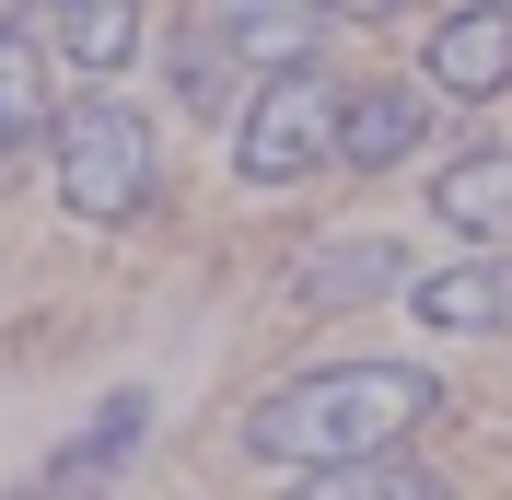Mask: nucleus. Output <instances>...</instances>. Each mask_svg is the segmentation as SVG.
I'll list each match as a JSON object with an SVG mask.
<instances>
[{"mask_svg": "<svg viewBox=\"0 0 512 500\" xmlns=\"http://www.w3.org/2000/svg\"><path fill=\"white\" fill-rule=\"evenodd\" d=\"M419 419H443V373H419V361H315V373L268 384L245 407V454L280 477H326L350 454L408 442Z\"/></svg>", "mask_w": 512, "mask_h": 500, "instance_id": "f257e3e1", "label": "nucleus"}, {"mask_svg": "<svg viewBox=\"0 0 512 500\" xmlns=\"http://www.w3.org/2000/svg\"><path fill=\"white\" fill-rule=\"evenodd\" d=\"M47 175H59V210L82 233H117V221H140L163 198V117L140 94H117V82H94L47 128Z\"/></svg>", "mask_w": 512, "mask_h": 500, "instance_id": "f03ea898", "label": "nucleus"}, {"mask_svg": "<svg viewBox=\"0 0 512 500\" xmlns=\"http://www.w3.org/2000/svg\"><path fill=\"white\" fill-rule=\"evenodd\" d=\"M338 94L350 82H326V59H291V70H256L245 105H233L222 152L245 187H291V175H315L326 152H338Z\"/></svg>", "mask_w": 512, "mask_h": 500, "instance_id": "7ed1b4c3", "label": "nucleus"}, {"mask_svg": "<svg viewBox=\"0 0 512 500\" xmlns=\"http://www.w3.org/2000/svg\"><path fill=\"white\" fill-rule=\"evenodd\" d=\"M419 82L443 105L512 94V0H454L443 24H431V47H419Z\"/></svg>", "mask_w": 512, "mask_h": 500, "instance_id": "20e7f679", "label": "nucleus"}, {"mask_svg": "<svg viewBox=\"0 0 512 500\" xmlns=\"http://www.w3.org/2000/svg\"><path fill=\"white\" fill-rule=\"evenodd\" d=\"M326 24H338L326 0H210V12H198V35H210L233 70H291V59H315Z\"/></svg>", "mask_w": 512, "mask_h": 500, "instance_id": "39448f33", "label": "nucleus"}, {"mask_svg": "<svg viewBox=\"0 0 512 500\" xmlns=\"http://www.w3.org/2000/svg\"><path fill=\"white\" fill-rule=\"evenodd\" d=\"M431 82H361V94H338V163L350 175H396V163L431 140Z\"/></svg>", "mask_w": 512, "mask_h": 500, "instance_id": "423d86ee", "label": "nucleus"}, {"mask_svg": "<svg viewBox=\"0 0 512 500\" xmlns=\"http://www.w3.org/2000/svg\"><path fill=\"white\" fill-rule=\"evenodd\" d=\"M373 291H408V245L396 233H338V245L291 256V303H315V314H350Z\"/></svg>", "mask_w": 512, "mask_h": 500, "instance_id": "0eeeda50", "label": "nucleus"}, {"mask_svg": "<svg viewBox=\"0 0 512 500\" xmlns=\"http://www.w3.org/2000/svg\"><path fill=\"white\" fill-rule=\"evenodd\" d=\"M408 303L419 326H443V338H512V256H466V268H408Z\"/></svg>", "mask_w": 512, "mask_h": 500, "instance_id": "6e6552de", "label": "nucleus"}, {"mask_svg": "<svg viewBox=\"0 0 512 500\" xmlns=\"http://www.w3.org/2000/svg\"><path fill=\"white\" fill-rule=\"evenodd\" d=\"M59 47H35L24 24H0V163L47 152V128H59Z\"/></svg>", "mask_w": 512, "mask_h": 500, "instance_id": "1a4fd4ad", "label": "nucleus"}, {"mask_svg": "<svg viewBox=\"0 0 512 500\" xmlns=\"http://www.w3.org/2000/svg\"><path fill=\"white\" fill-rule=\"evenodd\" d=\"M431 221H443V233H466V245H501V233H512V140L454 152L443 175H431Z\"/></svg>", "mask_w": 512, "mask_h": 500, "instance_id": "9d476101", "label": "nucleus"}, {"mask_svg": "<svg viewBox=\"0 0 512 500\" xmlns=\"http://www.w3.org/2000/svg\"><path fill=\"white\" fill-rule=\"evenodd\" d=\"M47 12H59V70L82 82H117L152 47V0H47Z\"/></svg>", "mask_w": 512, "mask_h": 500, "instance_id": "9b49d317", "label": "nucleus"}, {"mask_svg": "<svg viewBox=\"0 0 512 500\" xmlns=\"http://www.w3.org/2000/svg\"><path fill=\"white\" fill-rule=\"evenodd\" d=\"M140 442H152V396H105V407H94V431L47 454V477H59V489H94V477H105V466H128Z\"/></svg>", "mask_w": 512, "mask_h": 500, "instance_id": "f8f14e48", "label": "nucleus"}, {"mask_svg": "<svg viewBox=\"0 0 512 500\" xmlns=\"http://www.w3.org/2000/svg\"><path fill=\"white\" fill-rule=\"evenodd\" d=\"M303 489H315V500H431V489H443V466H431V454H396V442H384V454H350V466L303 477Z\"/></svg>", "mask_w": 512, "mask_h": 500, "instance_id": "ddd939ff", "label": "nucleus"}, {"mask_svg": "<svg viewBox=\"0 0 512 500\" xmlns=\"http://www.w3.org/2000/svg\"><path fill=\"white\" fill-rule=\"evenodd\" d=\"M326 12H338V24H396L408 0H326Z\"/></svg>", "mask_w": 512, "mask_h": 500, "instance_id": "4468645a", "label": "nucleus"}, {"mask_svg": "<svg viewBox=\"0 0 512 500\" xmlns=\"http://www.w3.org/2000/svg\"><path fill=\"white\" fill-rule=\"evenodd\" d=\"M24 12H47V0H0V24H24Z\"/></svg>", "mask_w": 512, "mask_h": 500, "instance_id": "2eb2a0df", "label": "nucleus"}]
</instances>
